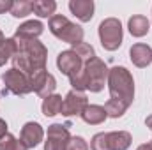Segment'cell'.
I'll return each instance as SVG.
<instances>
[{
	"label": "cell",
	"instance_id": "cell-1",
	"mask_svg": "<svg viewBox=\"0 0 152 150\" xmlns=\"http://www.w3.org/2000/svg\"><path fill=\"white\" fill-rule=\"evenodd\" d=\"M12 39L16 46L14 57L11 58L14 69L21 71L27 76H30L39 69H46L48 50L39 39H23L16 36H12Z\"/></svg>",
	"mask_w": 152,
	"mask_h": 150
},
{
	"label": "cell",
	"instance_id": "cell-2",
	"mask_svg": "<svg viewBox=\"0 0 152 150\" xmlns=\"http://www.w3.org/2000/svg\"><path fill=\"white\" fill-rule=\"evenodd\" d=\"M108 66L99 58L94 57L92 60L85 62L83 69L76 76L69 78L73 90L83 92V90H90V92H101L104 88V85L108 83Z\"/></svg>",
	"mask_w": 152,
	"mask_h": 150
},
{
	"label": "cell",
	"instance_id": "cell-3",
	"mask_svg": "<svg viewBox=\"0 0 152 150\" xmlns=\"http://www.w3.org/2000/svg\"><path fill=\"white\" fill-rule=\"evenodd\" d=\"M108 90H110V99L124 103L127 108L133 104L134 101V79L133 74L122 67V66H115L108 73Z\"/></svg>",
	"mask_w": 152,
	"mask_h": 150
},
{
	"label": "cell",
	"instance_id": "cell-4",
	"mask_svg": "<svg viewBox=\"0 0 152 150\" xmlns=\"http://www.w3.org/2000/svg\"><path fill=\"white\" fill-rule=\"evenodd\" d=\"M48 28L57 39H60L71 46L83 42V28L73 21H69L62 14H53L48 21Z\"/></svg>",
	"mask_w": 152,
	"mask_h": 150
},
{
	"label": "cell",
	"instance_id": "cell-5",
	"mask_svg": "<svg viewBox=\"0 0 152 150\" xmlns=\"http://www.w3.org/2000/svg\"><path fill=\"white\" fill-rule=\"evenodd\" d=\"M99 41L106 51H115L122 46V23L117 18H106L99 23Z\"/></svg>",
	"mask_w": 152,
	"mask_h": 150
},
{
	"label": "cell",
	"instance_id": "cell-6",
	"mask_svg": "<svg viewBox=\"0 0 152 150\" xmlns=\"http://www.w3.org/2000/svg\"><path fill=\"white\" fill-rule=\"evenodd\" d=\"M2 81L5 85L4 88V95L5 94H14V95H27L32 92L30 87V78L27 74H23L21 71L11 67L2 74Z\"/></svg>",
	"mask_w": 152,
	"mask_h": 150
},
{
	"label": "cell",
	"instance_id": "cell-7",
	"mask_svg": "<svg viewBox=\"0 0 152 150\" xmlns=\"http://www.w3.org/2000/svg\"><path fill=\"white\" fill-rule=\"evenodd\" d=\"M30 78V87H32V92H36L39 97L46 99L48 95H51L57 88V79L55 76L50 74L46 69H39L36 73L28 76Z\"/></svg>",
	"mask_w": 152,
	"mask_h": 150
},
{
	"label": "cell",
	"instance_id": "cell-8",
	"mask_svg": "<svg viewBox=\"0 0 152 150\" xmlns=\"http://www.w3.org/2000/svg\"><path fill=\"white\" fill-rule=\"evenodd\" d=\"M69 140H71V134L67 131V125L51 124L46 133L44 150H67Z\"/></svg>",
	"mask_w": 152,
	"mask_h": 150
},
{
	"label": "cell",
	"instance_id": "cell-9",
	"mask_svg": "<svg viewBox=\"0 0 152 150\" xmlns=\"http://www.w3.org/2000/svg\"><path fill=\"white\" fill-rule=\"evenodd\" d=\"M85 62L76 55V51L71 48V50H64L58 53L57 57V67L62 74H66L67 78H73L76 76L81 69H83Z\"/></svg>",
	"mask_w": 152,
	"mask_h": 150
},
{
	"label": "cell",
	"instance_id": "cell-10",
	"mask_svg": "<svg viewBox=\"0 0 152 150\" xmlns=\"http://www.w3.org/2000/svg\"><path fill=\"white\" fill-rule=\"evenodd\" d=\"M87 106H88L87 95H85L83 92L71 90V92H67L66 97H64L60 115H64V117H80Z\"/></svg>",
	"mask_w": 152,
	"mask_h": 150
},
{
	"label": "cell",
	"instance_id": "cell-11",
	"mask_svg": "<svg viewBox=\"0 0 152 150\" xmlns=\"http://www.w3.org/2000/svg\"><path fill=\"white\" fill-rule=\"evenodd\" d=\"M42 138H44V129H42V125L37 124V122H27L21 127L20 140H21V143L27 149H36L39 143L42 141Z\"/></svg>",
	"mask_w": 152,
	"mask_h": 150
},
{
	"label": "cell",
	"instance_id": "cell-12",
	"mask_svg": "<svg viewBox=\"0 0 152 150\" xmlns=\"http://www.w3.org/2000/svg\"><path fill=\"white\" fill-rule=\"evenodd\" d=\"M129 58L136 67L143 69L152 62V48L145 42H136L129 50Z\"/></svg>",
	"mask_w": 152,
	"mask_h": 150
},
{
	"label": "cell",
	"instance_id": "cell-13",
	"mask_svg": "<svg viewBox=\"0 0 152 150\" xmlns=\"http://www.w3.org/2000/svg\"><path fill=\"white\" fill-rule=\"evenodd\" d=\"M69 11L83 23L90 21L94 18V2L92 0H71Z\"/></svg>",
	"mask_w": 152,
	"mask_h": 150
},
{
	"label": "cell",
	"instance_id": "cell-14",
	"mask_svg": "<svg viewBox=\"0 0 152 150\" xmlns=\"http://www.w3.org/2000/svg\"><path fill=\"white\" fill-rule=\"evenodd\" d=\"M80 117L88 125H99L108 118V115L104 111V106H99V104H88Z\"/></svg>",
	"mask_w": 152,
	"mask_h": 150
},
{
	"label": "cell",
	"instance_id": "cell-15",
	"mask_svg": "<svg viewBox=\"0 0 152 150\" xmlns=\"http://www.w3.org/2000/svg\"><path fill=\"white\" fill-rule=\"evenodd\" d=\"M44 30V25L39 20H28L25 23H21L18 27V30L14 32L16 37H23V39H37Z\"/></svg>",
	"mask_w": 152,
	"mask_h": 150
},
{
	"label": "cell",
	"instance_id": "cell-16",
	"mask_svg": "<svg viewBox=\"0 0 152 150\" xmlns=\"http://www.w3.org/2000/svg\"><path fill=\"white\" fill-rule=\"evenodd\" d=\"M127 28L133 37H143V36H147V32L151 28V21L143 14H134L133 18H129Z\"/></svg>",
	"mask_w": 152,
	"mask_h": 150
},
{
	"label": "cell",
	"instance_id": "cell-17",
	"mask_svg": "<svg viewBox=\"0 0 152 150\" xmlns=\"http://www.w3.org/2000/svg\"><path fill=\"white\" fill-rule=\"evenodd\" d=\"M131 134L127 131H112L108 133V143L112 150H127L131 147Z\"/></svg>",
	"mask_w": 152,
	"mask_h": 150
},
{
	"label": "cell",
	"instance_id": "cell-18",
	"mask_svg": "<svg viewBox=\"0 0 152 150\" xmlns=\"http://www.w3.org/2000/svg\"><path fill=\"white\" fill-rule=\"evenodd\" d=\"M62 103H64L62 95H58V94L48 95L46 99H42V106H41L42 115L44 117H55V115H58V113L62 111Z\"/></svg>",
	"mask_w": 152,
	"mask_h": 150
},
{
	"label": "cell",
	"instance_id": "cell-19",
	"mask_svg": "<svg viewBox=\"0 0 152 150\" xmlns=\"http://www.w3.org/2000/svg\"><path fill=\"white\" fill-rule=\"evenodd\" d=\"M57 11V2L53 0H34L32 2V12L39 18H51Z\"/></svg>",
	"mask_w": 152,
	"mask_h": 150
},
{
	"label": "cell",
	"instance_id": "cell-20",
	"mask_svg": "<svg viewBox=\"0 0 152 150\" xmlns=\"http://www.w3.org/2000/svg\"><path fill=\"white\" fill-rule=\"evenodd\" d=\"M14 51H16V46H14V39H0V67L5 66L7 60H11L14 57Z\"/></svg>",
	"mask_w": 152,
	"mask_h": 150
},
{
	"label": "cell",
	"instance_id": "cell-21",
	"mask_svg": "<svg viewBox=\"0 0 152 150\" xmlns=\"http://www.w3.org/2000/svg\"><path fill=\"white\" fill-rule=\"evenodd\" d=\"M127 110V106L120 101H115V99H108L106 104H104V111L110 118H120L124 117V113Z\"/></svg>",
	"mask_w": 152,
	"mask_h": 150
},
{
	"label": "cell",
	"instance_id": "cell-22",
	"mask_svg": "<svg viewBox=\"0 0 152 150\" xmlns=\"http://www.w3.org/2000/svg\"><path fill=\"white\" fill-rule=\"evenodd\" d=\"M9 12H11L14 18H27V16L32 12V2H28V0H18V2H12Z\"/></svg>",
	"mask_w": 152,
	"mask_h": 150
},
{
	"label": "cell",
	"instance_id": "cell-23",
	"mask_svg": "<svg viewBox=\"0 0 152 150\" xmlns=\"http://www.w3.org/2000/svg\"><path fill=\"white\" fill-rule=\"evenodd\" d=\"M0 150H28V149L21 143V140H16L11 133H7L5 136L0 138Z\"/></svg>",
	"mask_w": 152,
	"mask_h": 150
},
{
	"label": "cell",
	"instance_id": "cell-24",
	"mask_svg": "<svg viewBox=\"0 0 152 150\" xmlns=\"http://www.w3.org/2000/svg\"><path fill=\"white\" fill-rule=\"evenodd\" d=\"M73 50H75L76 55H78L83 62H88V60H92L94 57H97L96 51H94V48H92L88 42H80V44L73 46Z\"/></svg>",
	"mask_w": 152,
	"mask_h": 150
},
{
	"label": "cell",
	"instance_id": "cell-25",
	"mask_svg": "<svg viewBox=\"0 0 152 150\" xmlns=\"http://www.w3.org/2000/svg\"><path fill=\"white\" fill-rule=\"evenodd\" d=\"M90 149L92 150H112L108 143V133H97L90 140Z\"/></svg>",
	"mask_w": 152,
	"mask_h": 150
},
{
	"label": "cell",
	"instance_id": "cell-26",
	"mask_svg": "<svg viewBox=\"0 0 152 150\" xmlns=\"http://www.w3.org/2000/svg\"><path fill=\"white\" fill-rule=\"evenodd\" d=\"M67 150H88V143L85 141V138L81 136H71Z\"/></svg>",
	"mask_w": 152,
	"mask_h": 150
},
{
	"label": "cell",
	"instance_id": "cell-27",
	"mask_svg": "<svg viewBox=\"0 0 152 150\" xmlns=\"http://www.w3.org/2000/svg\"><path fill=\"white\" fill-rule=\"evenodd\" d=\"M11 5H12V2H11V0H0V14H2V12L11 11Z\"/></svg>",
	"mask_w": 152,
	"mask_h": 150
},
{
	"label": "cell",
	"instance_id": "cell-28",
	"mask_svg": "<svg viewBox=\"0 0 152 150\" xmlns=\"http://www.w3.org/2000/svg\"><path fill=\"white\" fill-rule=\"evenodd\" d=\"M7 134V122L4 118H0V138Z\"/></svg>",
	"mask_w": 152,
	"mask_h": 150
},
{
	"label": "cell",
	"instance_id": "cell-29",
	"mask_svg": "<svg viewBox=\"0 0 152 150\" xmlns=\"http://www.w3.org/2000/svg\"><path fill=\"white\" fill-rule=\"evenodd\" d=\"M136 150H152V143H143V145H140Z\"/></svg>",
	"mask_w": 152,
	"mask_h": 150
},
{
	"label": "cell",
	"instance_id": "cell-30",
	"mask_svg": "<svg viewBox=\"0 0 152 150\" xmlns=\"http://www.w3.org/2000/svg\"><path fill=\"white\" fill-rule=\"evenodd\" d=\"M145 125H147V127L152 131V115H149V117L145 118ZM151 143H152V141H151Z\"/></svg>",
	"mask_w": 152,
	"mask_h": 150
},
{
	"label": "cell",
	"instance_id": "cell-31",
	"mask_svg": "<svg viewBox=\"0 0 152 150\" xmlns=\"http://www.w3.org/2000/svg\"><path fill=\"white\" fill-rule=\"evenodd\" d=\"M0 39H4V34H2V30H0Z\"/></svg>",
	"mask_w": 152,
	"mask_h": 150
}]
</instances>
